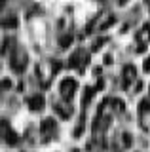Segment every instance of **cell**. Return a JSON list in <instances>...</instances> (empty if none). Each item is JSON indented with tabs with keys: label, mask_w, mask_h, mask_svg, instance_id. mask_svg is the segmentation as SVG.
<instances>
[{
	"label": "cell",
	"mask_w": 150,
	"mask_h": 152,
	"mask_svg": "<svg viewBox=\"0 0 150 152\" xmlns=\"http://www.w3.org/2000/svg\"><path fill=\"white\" fill-rule=\"evenodd\" d=\"M25 63H27V55L21 53V50H15V53L12 57V69L15 70V72H21V70L25 69Z\"/></svg>",
	"instance_id": "6da1fadb"
},
{
	"label": "cell",
	"mask_w": 150,
	"mask_h": 152,
	"mask_svg": "<svg viewBox=\"0 0 150 152\" xmlns=\"http://www.w3.org/2000/svg\"><path fill=\"white\" fill-rule=\"evenodd\" d=\"M74 91H76V82H74L72 78H67V80H63V84H61V93L65 95V97H72Z\"/></svg>",
	"instance_id": "7a4b0ae2"
},
{
	"label": "cell",
	"mask_w": 150,
	"mask_h": 152,
	"mask_svg": "<svg viewBox=\"0 0 150 152\" xmlns=\"http://www.w3.org/2000/svg\"><path fill=\"white\" fill-rule=\"evenodd\" d=\"M40 131H42V135H44V137H48L50 131H55V122L51 120V118L44 120V122H42V126H40Z\"/></svg>",
	"instance_id": "3957f363"
},
{
	"label": "cell",
	"mask_w": 150,
	"mask_h": 152,
	"mask_svg": "<svg viewBox=\"0 0 150 152\" xmlns=\"http://www.w3.org/2000/svg\"><path fill=\"white\" fill-rule=\"evenodd\" d=\"M29 107L32 108V110H40V108L44 107V97H42V95L31 97V99H29Z\"/></svg>",
	"instance_id": "277c9868"
},
{
	"label": "cell",
	"mask_w": 150,
	"mask_h": 152,
	"mask_svg": "<svg viewBox=\"0 0 150 152\" xmlns=\"http://www.w3.org/2000/svg\"><path fill=\"white\" fill-rule=\"evenodd\" d=\"M137 38L141 42H148L150 40V25H146L144 28H141V32L137 34Z\"/></svg>",
	"instance_id": "5b68a950"
},
{
	"label": "cell",
	"mask_w": 150,
	"mask_h": 152,
	"mask_svg": "<svg viewBox=\"0 0 150 152\" xmlns=\"http://www.w3.org/2000/svg\"><path fill=\"white\" fill-rule=\"evenodd\" d=\"M0 25L2 27H8V28H13L17 25V19L15 17H8V19H2V21H0Z\"/></svg>",
	"instance_id": "8992f818"
},
{
	"label": "cell",
	"mask_w": 150,
	"mask_h": 152,
	"mask_svg": "<svg viewBox=\"0 0 150 152\" xmlns=\"http://www.w3.org/2000/svg\"><path fill=\"white\" fill-rule=\"evenodd\" d=\"M124 76H125V80H133L135 78V66L133 65L125 66V69H124Z\"/></svg>",
	"instance_id": "52a82bcc"
},
{
	"label": "cell",
	"mask_w": 150,
	"mask_h": 152,
	"mask_svg": "<svg viewBox=\"0 0 150 152\" xmlns=\"http://www.w3.org/2000/svg\"><path fill=\"white\" fill-rule=\"evenodd\" d=\"M78 59H80V51H76V53L68 59V66H76L78 65Z\"/></svg>",
	"instance_id": "ba28073f"
},
{
	"label": "cell",
	"mask_w": 150,
	"mask_h": 152,
	"mask_svg": "<svg viewBox=\"0 0 150 152\" xmlns=\"http://www.w3.org/2000/svg\"><path fill=\"white\" fill-rule=\"evenodd\" d=\"M110 104H114V107H116V110H118V112H122V110H124V103H122V101H118V99H112V101H110Z\"/></svg>",
	"instance_id": "9c48e42d"
},
{
	"label": "cell",
	"mask_w": 150,
	"mask_h": 152,
	"mask_svg": "<svg viewBox=\"0 0 150 152\" xmlns=\"http://www.w3.org/2000/svg\"><path fill=\"white\" fill-rule=\"evenodd\" d=\"M70 40H72V36H63L61 38V46H68Z\"/></svg>",
	"instance_id": "30bf717a"
},
{
	"label": "cell",
	"mask_w": 150,
	"mask_h": 152,
	"mask_svg": "<svg viewBox=\"0 0 150 152\" xmlns=\"http://www.w3.org/2000/svg\"><path fill=\"white\" fill-rule=\"evenodd\" d=\"M144 70H146V72H150V57L146 59V63H144Z\"/></svg>",
	"instance_id": "8fae6325"
},
{
	"label": "cell",
	"mask_w": 150,
	"mask_h": 152,
	"mask_svg": "<svg viewBox=\"0 0 150 152\" xmlns=\"http://www.w3.org/2000/svg\"><path fill=\"white\" fill-rule=\"evenodd\" d=\"M72 152H80V150H72Z\"/></svg>",
	"instance_id": "7c38bea8"
}]
</instances>
